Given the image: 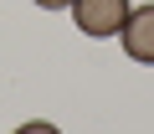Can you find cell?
<instances>
[{
    "label": "cell",
    "mask_w": 154,
    "mask_h": 134,
    "mask_svg": "<svg viewBox=\"0 0 154 134\" xmlns=\"http://www.w3.org/2000/svg\"><path fill=\"white\" fill-rule=\"evenodd\" d=\"M16 134H62V129H57V124H41V119H36V124H21Z\"/></svg>",
    "instance_id": "obj_3"
},
{
    "label": "cell",
    "mask_w": 154,
    "mask_h": 134,
    "mask_svg": "<svg viewBox=\"0 0 154 134\" xmlns=\"http://www.w3.org/2000/svg\"><path fill=\"white\" fill-rule=\"evenodd\" d=\"M72 21L82 36H118L128 21V0H72Z\"/></svg>",
    "instance_id": "obj_1"
},
{
    "label": "cell",
    "mask_w": 154,
    "mask_h": 134,
    "mask_svg": "<svg viewBox=\"0 0 154 134\" xmlns=\"http://www.w3.org/2000/svg\"><path fill=\"white\" fill-rule=\"evenodd\" d=\"M123 52L144 67H154V5H128V21H123Z\"/></svg>",
    "instance_id": "obj_2"
},
{
    "label": "cell",
    "mask_w": 154,
    "mask_h": 134,
    "mask_svg": "<svg viewBox=\"0 0 154 134\" xmlns=\"http://www.w3.org/2000/svg\"><path fill=\"white\" fill-rule=\"evenodd\" d=\"M36 5H41V11H67L72 0H36Z\"/></svg>",
    "instance_id": "obj_4"
}]
</instances>
